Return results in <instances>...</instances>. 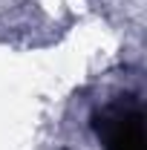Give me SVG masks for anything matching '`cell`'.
Returning <instances> with one entry per match:
<instances>
[{"label":"cell","mask_w":147,"mask_h":150,"mask_svg":"<svg viewBox=\"0 0 147 150\" xmlns=\"http://www.w3.org/2000/svg\"><path fill=\"white\" fill-rule=\"evenodd\" d=\"M95 127L104 136L107 150H144V127L141 110L136 104H115L107 107L95 118Z\"/></svg>","instance_id":"obj_1"}]
</instances>
